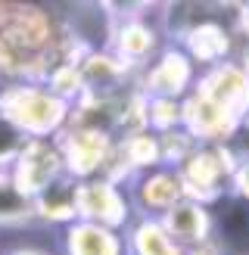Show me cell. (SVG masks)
I'll return each instance as SVG.
<instances>
[{
	"label": "cell",
	"instance_id": "1",
	"mask_svg": "<svg viewBox=\"0 0 249 255\" xmlns=\"http://www.w3.org/2000/svg\"><path fill=\"white\" fill-rule=\"evenodd\" d=\"M0 116L28 140H56L69 128L72 106L41 81H12L0 94Z\"/></svg>",
	"mask_w": 249,
	"mask_h": 255
},
{
	"label": "cell",
	"instance_id": "2",
	"mask_svg": "<svg viewBox=\"0 0 249 255\" xmlns=\"http://www.w3.org/2000/svg\"><path fill=\"white\" fill-rule=\"evenodd\" d=\"M234 165H237V156L231 152L228 143H196L190 149V156L178 165L187 199L209 206V202L228 196L234 181Z\"/></svg>",
	"mask_w": 249,
	"mask_h": 255
},
{
	"label": "cell",
	"instance_id": "3",
	"mask_svg": "<svg viewBox=\"0 0 249 255\" xmlns=\"http://www.w3.org/2000/svg\"><path fill=\"white\" fill-rule=\"evenodd\" d=\"M59 177H66V162L59 152V137L56 140H28L22 146L19 159L12 162L6 171V184L16 190L22 199H34L44 193L50 184H56Z\"/></svg>",
	"mask_w": 249,
	"mask_h": 255
},
{
	"label": "cell",
	"instance_id": "4",
	"mask_svg": "<svg viewBox=\"0 0 249 255\" xmlns=\"http://www.w3.org/2000/svg\"><path fill=\"white\" fill-rule=\"evenodd\" d=\"M122 187H124V196H128L134 218H156L159 221L171 206L187 199L178 168H168V165L134 171Z\"/></svg>",
	"mask_w": 249,
	"mask_h": 255
},
{
	"label": "cell",
	"instance_id": "5",
	"mask_svg": "<svg viewBox=\"0 0 249 255\" xmlns=\"http://www.w3.org/2000/svg\"><path fill=\"white\" fill-rule=\"evenodd\" d=\"M196 66L187 53L168 41L159 53L146 62L143 69H137V91L143 97H165V100H184L196 84Z\"/></svg>",
	"mask_w": 249,
	"mask_h": 255
},
{
	"label": "cell",
	"instance_id": "6",
	"mask_svg": "<svg viewBox=\"0 0 249 255\" xmlns=\"http://www.w3.org/2000/svg\"><path fill=\"white\" fill-rule=\"evenodd\" d=\"M75 221H91L112 227V231H124L134 221L124 187L109 181V177L75 181Z\"/></svg>",
	"mask_w": 249,
	"mask_h": 255
},
{
	"label": "cell",
	"instance_id": "7",
	"mask_svg": "<svg viewBox=\"0 0 249 255\" xmlns=\"http://www.w3.org/2000/svg\"><path fill=\"white\" fill-rule=\"evenodd\" d=\"M81 97H119L137 91V72L128 69L112 50H94L78 56Z\"/></svg>",
	"mask_w": 249,
	"mask_h": 255
},
{
	"label": "cell",
	"instance_id": "8",
	"mask_svg": "<svg viewBox=\"0 0 249 255\" xmlns=\"http://www.w3.org/2000/svg\"><path fill=\"white\" fill-rule=\"evenodd\" d=\"M193 91L209 97L212 103L228 109L234 119H249V75L237 66L234 59H224L218 66H209L196 75Z\"/></svg>",
	"mask_w": 249,
	"mask_h": 255
},
{
	"label": "cell",
	"instance_id": "9",
	"mask_svg": "<svg viewBox=\"0 0 249 255\" xmlns=\"http://www.w3.org/2000/svg\"><path fill=\"white\" fill-rule=\"evenodd\" d=\"M159 224L165 227V234L171 237V243L181 252H190L199 246L212 243V218H209V206L196 199H181L178 206H171L165 215L159 218Z\"/></svg>",
	"mask_w": 249,
	"mask_h": 255
},
{
	"label": "cell",
	"instance_id": "10",
	"mask_svg": "<svg viewBox=\"0 0 249 255\" xmlns=\"http://www.w3.org/2000/svg\"><path fill=\"white\" fill-rule=\"evenodd\" d=\"M62 255H124V237L103 224L72 221L62 227Z\"/></svg>",
	"mask_w": 249,
	"mask_h": 255
},
{
	"label": "cell",
	"instance_id": "11",
	"mask_svg": "<svg viewBox=\"0 0 249 255\" xmlns=\"http://www.w3.org/2000/svg\"><path fill=\"white\" fill-rule=\"evenodd\" d=\"M124 255H184L156 218H134L122 231Z\"/></svg>",
	"mask_w": 249,
	"mask_h": 255
},
{
	"label": "cell",
	"instance_id": "12",
	"mask_svg": "<svg viewBox=\"0 0 249 255\" xmlns=\"http://www.w3.org/2000/svg\"><path fill=\"white\" fill-rule=\"evenodd\" d=\"M25 143H28V137H25L6 116H0V177H3V181H6V171L12 168V162L19 159Z\"/></svg>",
	"mask_w": 249,
	"mask_h": 255
},
{
	"label": "cell",
	"instance_id": "13",
	"mask_svg": "<svg viewBox=\"0 0 249 255\" xmlns=\"http://www.w3.org/2000/svg\"><path fill=\"white\" fill-rule=\"evenodd\" d=\"M231 193L249 202V152L237 156V165H234V181H231Z\"/></svg>",
	"mask_w": 249,
	"mask_h": 255
},
{
	"label": "cell",
	"instance_id": "14",
	"mask_svg": "<svg viewBox=\"0 0 249 255\" xmlns=\"http://www.w3.org/2000/svg\"><path fill=\"white\" fill-rule=\"evenodd\" d=\"M0 255H50V252H37V249H22V246H12V249H3Z\"/></svg>",
	"mask_w": 249,
	"mask_h": 255
},
{
	"label": "cell",
	"instance_id": "15",
	"mask_svg": "<svg viewBox=\"0 0 249 255\" xmlns=\"http://www.w3.org/2000/svg\"><path fill=\"white\" fill-rule=\"evenodd\" d=\"M184 255H221V249L218 246H199V249H190V252H184Z\"/></svg>",
	"mask_w": 249,
	"mask_h": 255
}]
</instances>
